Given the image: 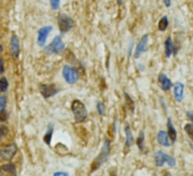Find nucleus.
<instances>
[{
	"label": "nucleus",
	"instance_id": "f257e3e1",
	"mask_svg": "<svg viewBox=\"0 0 193 176\" xmlns=\"http://www.w3.org/2000/svg\"><path fill=\"white\" fill-rule=\"evenodd\" d=\"M72 111L74 114V118L76 123H83L87 120V110L85 105L78 99H75L72 102Z\"/></svg>",
	"mask_w": 193,
	"mask_h": 176
},
{
	"label": "nucleus",
	"instance_id": "f03ea898",
	"mask_svg": "<svg viewBox=\"0 0 193 176\" xmlns=\"http://www.w3.org/2000/svg\"><path fill=\"white\" fill-rule=\"evenodd\" d=\"M44 51L48 52V54H53V55L62 54L65 51V43H64L62 37L60 35H56L51 40V42L44 48Z\"/></svg>",
	"mask_w": 193,
	"mask_h": 176
},
{
	"label": "nucleus",
	"instance_id": "7ed1b4c3",
	"mask_svg": "<svg viewBox=\"0 0 193 176\" xmlns=\"http://www.w3.org/2000/svg\"><path fill=\"white\" fill-rule=\"evenodd\" d=\"M17 152V145L15 143H6L0 145V160L10 161Z\"/></svg>",
	"mask_w": 193,
	"mask_h": 176
},
{
	"label": "nucleus",
	"instance_id": "20e7f679",
	"mask_svg": "<svg viewBox=\"0 0 193 176\" xmlns=\"http://www.w3.org/2000/svg\"><path fill=\"white\" fill-rule=\"evenodd\" d=\"M57 23H58V28L62 34H65L69 32L74 26V21H73L68 15L62 13L57 17Z\"/></svg>",
	"mask_w": 193,
	"mask_h": 176
},
{
	"label": "nucleus",
	"instance_id": "39448f33",
	"mask_svg": "<svg viewBox=\"0 0 193 176\" xmlns=\"http://www.w3.org/2000/svg\"><path fill=\"white\" fill-rule=\"evenodd\" d=\"M62 77L68 84H75L78 81L77 69L71 65H65L62 67Z\"/></svg>",
	"mask_w": 193,
	"mask_h": 176
},
{
	"label": "nucleus",
	"instance_id": "423d86ee",
	"mask_svg": "<svg viewBox=\"0 0 193 176\" xmlns=\"http://www.w3.org/2000/svg\"><path fill=\"white\" fill-rule=\"evenodd\" d=\"M110 152V143H109V140H105V143H103V147H102V150H101V154L98 158H96V160H94V166L92 167V170L96 169L100 165H102V163L106 160L107 158H108V154Z\"/></svg>",
	"mask_w": 193,
	"mask_h": 176
},
{
	"label": "nucleus",
	"instance_id": "0eeeda50",
	"mask_svg": "<svg viewBox=\"0 0 193 176\" xmlns=\"http://www.w3.org/2000/svg\"><path fill=\"white\" fill-rule=\"evenodd\" d=\"M52 28L53 27L51 25H46V26H42V27L39 28V31H37V46L43 47L44 44H46L48 37H49V34L51 33Z\"/></svg>",
	"mask_w": 193,
	"mask_h": 176
},
{
	"label": "nucleus",
	"instance_id": "6e6552de",
	"mask_svg": "<svg viewBox=\"0 0 193 176\" xmlns=\"http://www.w3.org/2000/svg\"><path fill=\"white\" fill-rule=\"evenodd\" d=\"M39 90L43 98H51L58 93L59 88L56 84H40Z\"/></svg>",
	"mask_w": 193,
	"mask_h": 176
},
{
	"label": "nucleus",
	"instance_id": "1a4fd4ad",
	"mask_svg": "<svg viewBox=\"0 0 193 176\" xmlns=\"http://www.w3.org/2000/svg\"><path fill=\"white\" fill-rule=\"evenodd\" d=\"M10 52L12 56L17 59L21 54V42H19V38L16 34H12L10 37Z\"/></svg>",
	"mask_w": 193,
	"mask_h": 176
},
{
	"label": "nucleus",
	"instance_id": "9d476101",
	"mask_svg": "<svg viewBox=\"0 0 193 176\" xmlns=\"http://www.w3.org/2000/svg\"><path fill=\"white\" fill-rule=\"evenodd\" d=\"M148 40H149V35L144 34L141 40L137 42L136 48H135V51H134V58H139L141 55L143 54L144 51L146 50V46H148Z\"/></svg>",
	"mask_w": 193,
	"mask_h": 176
},
{
	"label": "nucleus",
	"instance_id": "9b49d317",
	"mask_svg": "<svg viewBox=\"0 0 193 176\" xmlns=\"http://www.w3.org/2000/svg\"><path fill=\"white\" fill-rule=\"evenodd\" d=\"M159 84H160V88L164 90V91H168L169 89L171 88V81L165 75V74H160L158 77Z\"/></svg>",
	"mask_w": 193,
	"mask_h": 176
},
{
	"label": "nucleus",
	"instance_id": "f8f14e48",
	"mask_svg": "<svg viewBox=\"0 0 193 176\" xmlns=\"http://www.w3.org/2000/svg\"><path fill=\"white\" fill-rule=\"evenodd\" d=\"M174 97L177 101H182L184 97V85L182 83H176L174 85Z\"/></svg>",
	"mask_w": 193,
	"mask_h": 176
},
{
	"label": "nucleus",
	"instance_id": "ddd939ff",
	"mask_svg": "<svg viewBox=\"0 0 193 176\" xmlns=\"http://www.w3.org/2000/svg\"><path fill=\"white\" fill-rule=\"evenodd\" d=\"M157 140H158L159 144L162 147H169V138L167 135V132L165 131H160L157 134Z\"/></svg>",
	"mask_w": 193,
	"mask_h": 176
},
{
	"label": "nucleus",
	"instance_id": "4468645a",
	"mask_svg": "<svg viewBox=\"0 0 193 176\" xmlns=\"http://www.w3.org/2000/svg\"><path fill=\"white\" fill-rule=\"evenodd\" d=\"M174 52V44H173V40H171V37L166 39V42H165V54H166V57H171Z\"/></svg>",
	"mask_w": 193,
	"mask_h": 176
},
{
	"label": "nucleus",
	"instance_id": "2eb2a0df",
	"mask_svg": "<svg viewBox=\"0 0 193 176\" xmlns=\"http://www.w3.org/2000/svg\"><path fill=\"white\" fill-rule=\"evenodd\" d=\"M1 170L7 174V176H16V167L14 164H6L1 167Z\"/></svg>",
	"mask_w": 193,
	"mask_h": 176
},
{
	"label": "nucleus",
	"instance_id": "dca6fc26",
	"mask_svg": "<svg viewBox=\"0 0 193 176\" xmlns=\"http://www.w3.org/2000/svg\"><path fill=\"white\" fill-rule=\"evenodd\" d=\"M155 161H156V165L158 167H161L166 161V154L162 152V151H157L156 154H155Z\"/></svg>",
	"mask_w": 193,
	"mask_h": 176
},
{
	"label": "nucleus",
	"instance_id": "f3484780",
	"mask_svg": "<svg viewBox=\"0 0 193 176\" xmlns=\"http://www.w3.org/2000/svg\"><path fill=\"white\" fill-rule=\"evenodd\" d=\"M167 126H168V133H167V135H168V138L171 140V142H175L176 141V136H177V134H176L175 127L173 126V123H171V120H167Z\"/></svg>",
	"mask_w": 193,
	"mask_h": 176
},
{
	"label": "nucleus",
	"instance_id": "a211bd4d",
	"mask_svg": "<svg viewBox=\"0 0 193 176\" xmlns=\"http://www.w3.org/2000/svg\"><path fill=\"white\" fill-rule=\"evenodd\" d=\"M8 86H9L8 80H7L5 76H1V77H0V92H1V93H5V92L8 90Z\"/></svg>",
	"mask_w": 193,
	"mask_h": 176
},
{
	"label": "nucleus",
	"instance_id": "6ab92c4d",
	"mask_svg": "<svg viewBox=\"0 0 193 176\" xmlns=\"http://www.w3.org/2000/svg\"><path fill=\"white\" fill-rule=\"evenodd\" d=\"M125 133H126V147H131L133 143V136H132L131 129L128 125H126L125 127Z\"/></svg>",
	"mask_w": 193,
	"mask_h": 176
},
{
	"label": "nucleus",
	"instance_id": "aec40b11",
	"mask_svg": "<svg viewBox=\"0 0 193 176\" xmlns=\"http://www.w3.org/2000/svg\"><path fill=\"white\" fill-rule=\"evenodd\" d=\"M52 131H53V127L52 125L49 126V129H48V131L46 132V134H44V142L47 143V144H50L51 143V138H52Z\"/></svg>",
	"mask_w": 193,
	"mask_h": 176
},
{
	"label": "nucleus",
	"instance_id": "412c9836",
	"mask_svg": "<svg viewBox=\"0 0 193 176\" xmlns=\"http://www.w3.org/2000/svg\"><path fill=\"white\" fill-rule=\"evenodd\" d=\"M167 26H168V18L166 17V16H164L160 21H159L158 23V28L159 31H165L166 28H167Z\"/></svg>",
	"mask_w": 193,
	"mask_h": 176
},
{
	"label": "nucleus",
	"instance_id": "4be33fe9",
	"mask_svg": "<svg viewBox=\"0 0 193 176\" xmlns=\"http://www.w3.org/2000/svg\"><path fill=\"white\" fill-rule=\"evenodd\" d=\"M125 100H126V105H127V108L130 109V111L133 113L134 111V102L132 100V98L127 95V93H125Z\"/></svg>",
	"mask_w": 193,
	"mask_h": 176
},
{
	"label": "nucleus",
	"instance_id": "5701e85b",
	"mask_svg": "<svg viewBox=\"0 0 193 176\" xmlns=\"http://www.w3.org/2000/svg\"><path fill=\"white\" fill-rule=\"evenodd\" d=\"M60 1H62V0H49L50 7H51V9H52L53 12H56V10L59 9V7H60Z\"/></svg>",
	"mask_w": 193,
	"mask_h": 176
},
{
	"label": "nucleus",
	"instance_id": "b1692460",
	"mask_svg": "<svg viewBox=\"0 0 193 176\" xmlns=\"http://www.w3.org/2000/svg\"><path fill=\"white\" fill-rule=\"evenodd\" d=\"M8 133H9V129H8V126H6V125L0 126V139L6 138V136L8 135Z\"/></svg>",
	"mask_w": 193,
	"mask_h": 176
},
{
	"label": "nucleus",
	"instance_id": "393cba45",
	"mask_svg": "<svg viewBox=\"0 0 193 176\" xmlns=\"http://www.w3.org/2000/svg\"><path fill=\"white\" fill-rule=\"evenodd\" d=\"M184 127H185V132L187 133V135L190 136V139L193 141V125L192 124H186Z\"/></svg>",
	"mask_w": 193,
	"mask_h": 176
},
{
	"label": "nucleus",
	"instance_id": "a878e982",
	"mask_svg": "<svg viewBox=\"0 0 193 176\" xmlns=\"http://www.w3.org/2000/svg\"><path fill=\"white\" fill-rule=\"evenodd\" d=\"M143 141H144V135H143V132L140 133V135H139V138H137V147H139V149L140 150H142L143 149Z\"/></svg>",
	"mask_w": 193,
	"mask_h": 176
},
{
	"label": "nucleus",
	"instance_id": "bb28decb",
	"mask_svg": "<svg viewBox=\"0 0 193 176\" xmlns=\"http://www.w3.org/2000/svg\"><path fill=\"white\" fill-rule=\"evenodd\" d=\"M8 117H9V114L7 113L6 110H1V111H0V123L7 122Z\"/></svg>",
	"mask_w": 193,
	"mask_h": 176
},
{
	"label": "nucleus",
	"instance_id": "cd10ccee",
	"mask_svg": "<svg viewBox=\"0 0 193 176\" xmlns=\"http://www.w3.org/2000/svg\"><path fill=\"white\" fill-rule=\"evenodd\" d=\"M7 106V98L5 95H0V111L6 109Z\"/></svg>",
	"mask_w": 193,
	"mask_h": 176
},
{
	"label": "nucleus",
	"instance_id": "c85d7f7f",
	"mask_svg": "<svg viewBox=\"0 0 193 176\" xmlns=\"http://www.w3.org/2000/svg\"><path fill=\"white\" fill-rule=\"evenodd\" d=\"M96 109H98V113H99L100 115H105V105H103V102L99 101V102L96 104Z\"/></svg>",
	"mask_w": 193,
	"mask_h": 176
},
{
	"label": "nucleus",
	"instance_id": "c756f323",
	"mask_svg": "<svg viewBox=\"0 0 193 176\" xmlns=\"http://www.w3.org/2000/svg\"><path fill=\"white\" fill-rule=\"evenodd\" d=\"M165 163H167L171 167H174L175 164H176V161H175V159L171 156H169V154H166V161Z\"/></svg>",
	"mask_w": 193,
	"mask_h": 176
},
{
	"label": "nucleus",
	"instance_id": "7c9ffc66",
	"mask_svg": "<svg viewBox=\"0 0 193 176\" xmlns=\"http://www.w3.org/2000/svg\"><path fill=\"white\" fill-rule=\"evenodd\" d=\"M3 72H5V63H3L2 58L0 57V75L3 74Z\"/></svg>",
	"mask_w": 193,
	"mask_h": 176
},
{
	"label": "nucleus",
	"instance_id": "2f4dec72",
	"mask_svg": "<svg viewBox=\"0 0 193 176\" xmlns=\"http://www.w3.org/2000/svg\"><path fill=\"white\" fill-rule=\"evenodd\" d=\"M53 176H68V174L65 173V172H57V173L53 174Z\"/></svg>",
	"mask_w": 193,
	"mask_h": 176
},
{
	"label": "nucleus",
	"instance_id": "473e14b6",
	"mask_svg": "<svg viewBox=\"0 0 193 176\" xmlns=\"http://www.w3.org/2000/svg\"><path fill=\"white\" fill-rule=\"evenodd\" d=\"M164 3H165L166 7H171V0H164Z\"/></svg>",
	"mask_w": 193,
	"mask_h": 176
},
{
	"label": "nucleus",
	"instance_id": "72a5a7b5",
	"mask_svg": "<svg viewBox=\"0 0 193 176\" xmlns=\"http://www.w3.org/2000/svg\"><path fill=\"white\" fill-rule=\"evenodd\" d=\"M187 117L193 122V111H187Z\"/></svg>",
	"mask_w": 193,
	"mask_h": 176
},
{
	"label": "nucleus",
	"instance_id": "f704fd0d",
	"mask_svg": "<svg viewBox=\"0 0 193 176\" xmlns=\"http://www.w3.org/2000/svg\"><path fill=\"white\" fill-rule=\"evenodd\" d=\"M2 51H3V47H2V44L0 43V54H1Z\"/></svg>",
	"mask_w": 193,
	"mask_h": 176
},
{
	"label": "nucleus",
	"instance_id": "c9c22d12",
	"mask_svg": "<svg viewBox=\"0 0 193 176\" xmlns=\"http://www.w3.org/2000/svg\"><path fill=\"white\" fill-rule=\"evenodd\" d=\"M116 1H117V5H118V6H121V0H116Z\"/></svg>",
	"mask_w": 193,
	"mask_h": 176
},
{
	"label": "nucleus",
	"instance_id": "e433bc0d",
	"mask_svg": "<svg viewBox=\"0 0 193 176\" xmlns=\"http://www.w3.org/2000/svg\"><path fill=\"white\" fill-rule=\"evenodd\" d=\"M0 172H1V168H0ZM0 176H2V173H0Z\"/></svg>",
	"mask_w": 193,
	"mask_h": 176
},
{
	"label": "nucleus",
	"instance_id": "4c0bfd02",
	"mask_svg": "<svg viewBox=\"0 0 193 176\" xmlns=\"http://www.w3.org/2000/svg\"><path fill=\"white\" fill-rule=\"evenodd\" d=\"M192 149H193V145H192Z\"/></svg>",
	"mask_w": 193,
	"mask_h": 176
}]
</instances>
